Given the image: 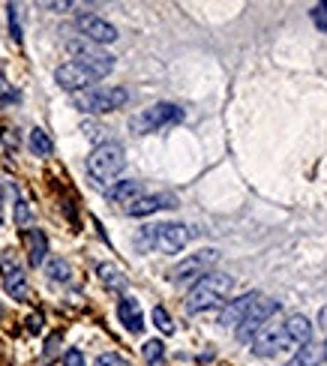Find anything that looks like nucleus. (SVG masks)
I'll return each instance as SVG.
<instances>
[{"instance_id": "obj_10", "label": "nucleus", "mask_w": 327, "mask_h": 366, "mask_svg": "<svg viewBox=\"0 0 327 366\" xmlns=\"http://www.w3.org/2000/svg\"><path fill=\"white\" fill-rule=\"evenodd\" d=\"M54 81H58L63 91H69V93H81V91H90V84H96L99 78L93 76V72L84 69L81 63L69 61V63L54 69Z\"/></svg>"}, {"instance_id": "obj_7", "label": "nucleus", "mask_w": 327, "mask_h": 366, "mask_svg": "<svg viewBox=\"0 0 327 366\" xmlns=\"http://www.w3.org/2000/svg\"><path fill=\"white\" fill-rule=\"evenodd\" d=\"M219 261V253L217 250H202L195 253L190 258H183L177 268H172V273H168V280H172L175 285H190V283H198L202 276L210 273V268Z\"/></svg>"}, {"instance_id": "obj_34", "label": "nucleus", "mask_w": 327, "mask_h": 366, "mask_svg": "<svg viewBox=\"0 0 327 366\" xmlns=\"http://www.w3.org/2000/svg\"><path fill=\"white\" fill-rule=\"evenodd\" d=\"M0 223H4V195H0Z\"/></svg>"}, {"instance_id": "obj_9", "label": "nucleus", "mask_w": 327, "mask_h": 366, "mask_svg": "<svg viewBox=\"0 0 327 366\" xmlns=\"http://www.w3.org/2000/svg\"><path fill=\"white\" fill-rule=\"evenodd\" d=\"M279 312V303L274 300V298H264V295H259L255 298V303L249 306V312H246V318L240 321V325L234 327L237 330V340L240 342H249L252 336H255V330H259L261 325H267L270 318H274Z\"/></svg>"}, {"instance_id": "obj_4", "label": "nucleus", "mask_w": 327, "mask_h": 366, "mask_svg": "<svg viewBox=\"0 0 327 366\" xmlns=\"http://www.w3.org/2000/svg\"><path fill=\"white\" fill-rule=\"evenodd\" d=\"M126 102H130L126 87H90V91L73 93V106L84 114H108L123 108Z\"/></svg>"}, {"instance_id": "obj_28", "label": "nucleus", "mask_w": 327, "mask_h": 366, "mask_svg": "<svg viewBox=\"0 0 327 366\" xmlns=\"http://www.w3.org/2000/svg\"><path fill=\"white\" fill-rule=\"evenodd\" d=\"M93 366H130V363H126L120 355H115V351H108V355H99Z\"/></svg>"}, {"instance_id": "obj_31", "label": "nucleus", "mask_w": 327, "mask_h": 366, "mask_svg": "<svg viewBox=\"0 0 327 366\" xmlns=\"http://www.w3.org/2000/svg\"><path fill=\"white\" fill-rule=\"evenodd\" d=\"M27 330L39 333V330H42V315H31V318H27Z\"/></svg>"}, {"instance_id": "obj_23", "label": "nucleus", "mask_w": 327, "mask_h": 366, "mask_svg": "<svg viewBox=\"0 0 327 366\" xmlns=\"http://www.w3.org/2000/svg\"><path fill=\"white\" fill-rule=\"evenodd\" d=\"M141 355H145V360H147L150 366H160L162 357H165V345H162L160 340H147L145 345H141Z\"/></svg>"}, {"instance_id": "obj_29", "label": "nucleus", "mask_w": 327, "mask_h": 366, "mask_svg": "<svg viewBox=\"0 0 327 366\" xmlns=\"http://www.w3.org/2000/svg\"><path fill=\"white\" fill-rule=\"evenodd\" d=\"M63 366H88V363H84V355L78 348H69L63 355Z\"/></svg>"}, {"instance_id": "obj_8", "label": "nucleus", "mask_w": 327, "mask_h": 366, "mask_svg": "<svg viewBox=\"0 0 327 366\" xmlns=\"http://www.w3.org/2000/svg\"><path fill=\"white\" fill-rule=\"evenodd\" d=\"M252 345V355L259 357H274L279 355V351L291 348V340L286 333V325H276V321H267V325H261L259 330H255V336L249 340Z\"/></svg>"}, {"instance_id": "obj_1", "label": "nucleus", "mask_w": 327, "mask_h": 366, "mask_svg": "<svg viewBox=\"0 0 327 366\" xmlns=\"http://www.w3.org/2000/svg\"><path fill=\"white\" fill-rule=\"evenodd\" d=\"M187 243H190V228L183 223H156V225L138 228V234H135V246L141 253L160 250L165 255H175Z\"/></svg>"}, {"instance_id": "obj_20", "label": "nucleus", "mask_w": 327, "mask_h": 366, "mask_svg": "<svg viewBox=\"0 0 327 366\" xmlns=\"http://www.w3.org/2000/svg\"><path fill=\"white\" fill-rule=\"evenodd\" d=\"M31 151L36 153V156H51V151H54V141H51V136L46 133V129H31Z\"/></svg>"}, {"instance_id": "obj_30", "label": "nucleus", "mask_w": 327, "mask_h": 366, "mask_svg": "<svg viewBox=\"0 0 327 366\" xmlns=\"http://www.w3.org/2000/svg\"><path fill=\"white\" fill-rule=\"evenodd\" d=\"M58 345H61V336H51V340L46 342V357H48V360L58 355Z\"/></svg>"}, {"instance_id": "obj_21", "label": "nucleus", "mask_w": 327, "mask_h": 366, "mask_svg": "<svg viewBox=\"0 0 327 366\" xmlns=\"http://www.w3.org/2000/svg\"><path fill=\"white\" fill-rule=\"evenodd\" d=\"M96 273L103 276V283L108 285V288H115V291H120V288H126V276L115 268V265H99L96 268Z\"/></svg>"}, {"instance_id": "obj_13", "label": "nucleus", "mask_w": 327, "mask_h": 366, "mask_svg": "<svg viewBox=\"0 0 327 366\" xmlns=\"http://www.w3.org/2000/svg\"><path fill=\"white\" fill-rule=\"evenodd\" d=\"M0 265H4V288L12 300H27V276L21 268L9 265V261L0 258Z\"/></svg>"}, {"instance_id": "obj_3", "label": "nucleus", "mask_w": 327, "mask_h": 366, "mask_svg": "<svg viewBox=\"0 0 327 366\" xmlns=\"http://www.w3.org/2000/svg\"><path fill=\"white\" fill-rule=\"evenodd\" d=\"M126 168V151L118 141L96 144L93 153L88 156V174L93 183H111Z\"/></svg>"}, {"instance_id": "obj_18", "label": "nucleus", "mask_w": 327, "mask_h": 366, "mask_svg": "<svg viewBox=\"0 0 327 366\" xmlns=\"http://www.w3.org/2000/svg\"><path fill=\"white\" fill-rule=\"evenodd\" d=\"M286 333H289L291 345H306V342H312V325H309L306 315H291V318L286 321Z\"/></svg>"}, {"instance_id": "obj_2", "label": "nucleus", "mask_w": 327, "mask_h": 366, "mask_svg": "<svg viewBox=\"0 0 327 366\" xmlns=\"http://www.w3.org/2000/svg\"><path fill=\"white\" fill-rule=\"evenodd\" d=\"M232 288H234V280L229 273H207L202 276L192 291L187 295V312H204V310H213V306H219L225 298L232 295Z\"/></svg>"}, {"instance_id": "obj_24", "label": "nucleus", "mask_w": 327, "mask_h": 366, "mask_svg": "<svg viewBox=\"0 0 327 366\" xmlns=\"http://www.w3.org/2000/svg\"><path fill=\"white\" fill-rule=\"evenodd\" d=\"M153 325L160 327L165 336H172V333H175V321H172V315L165 312V306H153Z\"/></svg>"}, {"instance_id": "obj_35", "label": "nucleus", "mask_w": 327, "mask_h": 366, "mask_svg": "<svg viewBox=\"0 0 327 366\" xmlns=\"http://www.w3.org/2000/svg\"><path fill=\"white\" fill-rule=\"evenodd\" d=\"M286 366H301V363H297V360H294V357H291V360H289V363H286Z\"/></svg>"}, {"instance_id": "obj_27", "label": "nucleus", "mask_w": 327, "mask_h": 366, "mask_svg": "<svg viewBox=\"0 0 327 366\" xmlns=\"http://www.w3.org/2000/svg\"><path fill=\"white\" fill-rule=\"evenodd\" d=\"M9 31H12V39L21 42V24H19V6L9 4Z\"/></svg>"}, {"instance_id": "obj_6", "label": "nucleus", "mask_w": 327, "mask_h": 366, "mask_svg": "<svg viewBox=\"0 0 327 366\" xmlns=\"http://www.w3.org/2000/svg\"><path fill=\"white\" fill-rule=\"evenodd\" d=\"M66 51L76 54V63H81L88 72H93L96 78H105L108 72L115 69V57L99 51V46H93V42H88V39H69Z\"/></svg>"}, {"instance_id": "obj_22", "label": "nucleus", "mask_w": 327, "mask_h": 366, "mask_svg": "<svg viewBox=\"0 0 327 366\" xmlns=\"http://www.w3.org/2000/svg\"><path fill=\"white\" fill-rule=\"evenodd\" d=\"M46 273H48V280H54V283H69L73 268H69V261H63V258H51L46 265Z\"/></svg>"}, {"instance_id": "obj_11", "label": "nucleus", "mask_w": 327, "mask_h": 366, "mask_svg": "<svg viewBox=\"0 0 327 366\" xmlns=\"http://www.w3.org/2000/svg\"><path fill=\"white\" fill-rule=\"evenodd\" d=\"M76 27H78L81 39L93 42V46H108V42L118 39V27L108 24L105 19H99V16H90V12H88V16H78Z\"/></svg>"}, {"instance_id": "obj_19", "label": "nucleus", "mask_w": 327, "mask_h": 366, "mask_svg": "<svg viewBox=\"0 0 327 366\" xmlns=\"http://www.w3.org/2000/svg\"><path fill=\"white\" fill-rule=\"evenodd\" d=\"M294 360L301 363V366H321L327 360L324 342H306V345H301V351L294 355Z\"/></svg>"}, {"instance_id": "obj_33", "label": "nucleus", "mask_w": 327, "mask_h": 366, "mask_svg": "<svg viewBox=\"0 0 327 366\" xmlns=\"http://www.w3.org/2000/svg\"><path fill=\"white\" fill-rule=\"evenodd\" d=\"M48 9H69V6H73V4H46Z\"/></svg>"}, {"instance_id": "obj_14", "label": "nucleus", "mask_w": 327, "mask_h": 366, "mask_svg": "<svg viewBox=\"0 0 327 366\" xmlns=\"http://www.w3.org/2000/svg\"><path fill=\"white\" fill-rule=\"evenodd\" d=\"M255 291L252 295H244V298H237V300H229V306L222 310V315H219V325H225V327H237L240 321L246 318V312H249V306L255 303Z\"/></svg>"}, {"instance_id": "obj_26", "label": "nucleus", "mask_w": 327, "mask_h": 366, "mask_svg": "<svg viewBox=\"0 0 327 366\" xmlns=\"http://www.w3.org/2000/svg\"><path fill=\"white\" fill-rule=\"evenodd\" d=\"M312 21H316V27L327 36V4H318L316 9H312Z\"/></svg>"}, {"instance_id": "obj_25", "label": "nucleus", "mask_w": 327, "mask_h": 366, "mask_svg": "<svg viewBox=\"0 0 327 366\" xmlns=\"http://www.w3.org/2000/svg\"><path fill=\"white\" fill-rule=\"evenodd\" d=\"M16 223H19L21 228H24L27 223H31V208H27V201H24L21 195L16 198Z\"/></svg>"}, {"instance_id": "obj_5", "label": "nucleus", "mask_w": 327, "mask_h": 366, "mask_svg": "<svg viewBox=\"0 0 327 366\" xmlns=\"http://www.w3.org/2000/svg\"><path fill=\"white\" fill-rule=\"evenodd\" d=\"M180 121H183V108H177L175 102H156V106H150V108H145L141 114L133 117L130 129L138 136H147V133H156V129L180 123Z\"/></svg>"}, {"instance_id": "obj_15", "label": "nucleus", "mask_w": 327, "mask_h": 366, "mask_svg": "<svg viewBox=\"0 0 327 366\" xmlns=\"http://www.w3.org/2000/svg\"><path fill=\"white\" fill-rule=\"evenodd\" d=\"M118 318L130 333H141V327H145V315H141V306L135 298H123L118 303Z\"/></svg>"}, {"instance_id": "obj_17", "label": "nucleus", "mask_w": 327, "mask_h": 366, "mask_svg": "<svg viewBox=\"0 0 327 366\" xmlns=\"http://www.w3.org/2000/svg\"><path fill=\"white\" fill-rule=\"evenodd\" d=\"M135 198H141V181H118V183L108 186V201L130 208Z\"/></svg>"}, {"instance_id": "obj_37", "label": "nucleus", "mask_w": 327, "mask_h": 366, "mask_svg": "<svg viewBox=\"0 0 327 366\" xmlns=\"http://www.w3.org/2000/svg\"><path fill=\"white\" fill-rule=\"evenodd\" d=\"M324 355H327V342H324Z\"/></svg>"}, {"instance_id": "obj_16", "label": "nucleus", "mask_w": 327, "mask_h": 366, "mask_svg": "<svg viewBox=\"0 0 327 366\" xmlns=\"http://www.w3.org/2000/svg\"><path fill=\"white\" fill-rule=\"evenodd\" d=\"M46 255H48V238L39 228H27V261L39 268L46 265Z\"/></svg>"}, {"instance_id": "obj_36", "label": "nucleus", "mask_w": 327, "mask_h": 366, "mask_svg": "<svg viewBox=\"0 0 327 366\" xmlns=\"http://www.w3.org/2000/svg\"><path fill=\"white\" fill-rule=\"evenodd\" d=\"M0 315H4V303H0Z\"/></svg>"}, {"instance_id": "obj_12", "label": "nucleus", "mask_w": 327, "mask_h": 366, "mask_svg": "<svg viewBox=\"0 0 327 366\" xmlns=\"http://www.w3.org/2000/svg\"><path fill=\"white\" fill-rule=\"evenodd\" d=\"M168 208H177V198L172 193H160V195H141V198H135L130 208H126V213H130V216H150L156 210H168Z\"/></svg>"}, {"instance_id": "obj_32", "label": "nucleus", "mask_w": 327, "mask_h": 366, "mask_svg": "<svg viewBox=\"0 0 327 366\" xmlns=\"http://www.w3.org/2000/svg\"><path fill=\"white\" fill-rule=\"evenodd\" d=\"M318 321H321V330H327V306H324V310L318 312Z\"/></svg>"}]
</instances>
